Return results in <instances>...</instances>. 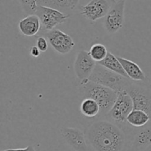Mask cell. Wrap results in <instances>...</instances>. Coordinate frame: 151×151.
Returning a JSON list of instances; mask_svg holds the SVG:
<instances>
[{
  "label": "cell",
  "mask_w": 151,
  "mask_h": 151,
  "mask_svg": "<svg viewBox=\"0 0 151 151\" xmlns=\"http://www.w3.org/2000/svg\"><path fill=\"white\" fill-rule=\"evenodd\" d=\"M85 134L87 142L94 151H123L126 143L123 130L108 119L93 122Z\"/></svg>",
  "instance_id": "6da1fadb"
},
{
  "label": "cell",
  "mask_w": 151,
  "mask_h": 151,
  "mask_svg": "<svg viewBox=\"0 0 151 151\" xmlns=\"http://www.w3.org/2000/svg\"><path fill=\"white\" fill-rule=\"evenodd\" d=\"M79 92L83 99L91 98L98 103L100 108L99 117L106 116L117 98L116 91L88 79L80 82Z\"/></svg>",
  "instance_id": "7a4b0ae2"
},
{
  "label": "cell",
  "mask_w": 151,
  "mask_h": 151,
  "mask_svg": "<svg viewBox=\"0 0 151 151\" xmlns=\"http://www.w3.org/2000/svg\"><path fill=\"white\" fill-rule=\"evenodd\" d=\"M88 80L108 87L116 93L127 91L130 85L134 82L128 78L110 71L97 63Z\"/></svg>",
  "instance_id": "3957f363"
},
{
  "label": "cell",
  "mask_w": 151,
  "mask_h": 151,
  "mask_svg": "<svg viewBox=\"0 0 151 151\" xmlns=\"http://www.w3.org/2000/svg\"><path fill=\"white\" fill-rule=\"evenodd\" d=\"M134 109L132 99L127 91L117 93V98L110 111L106 115L116 125H125L127 117Z\"/></svg>",
  "instance_id": "277c9868"
},
{
  "label": "cell",
  "mask_w": 151,
  "mask_h": 151,
  "mask_svg": "<svg viewBox=\"0 0 151 151\" xmlns=\"http://www.w3.org/2000/svg\"><path fill=\"white\" fill-rule=\"evenodd\" d=\"M125 0L114 1L104 18L103 25L109 34L116 33L123 27L125 22Z\"/></svg>",
  "instance_id": "5b68a950"
},
{
  "label": "cell",
  "mask_w": 151,
  "mask_h": 151,
  "mask_svg": "<svg viewBox=\"0 0 151 151\" xmlns=\"http://www.w3.org/2000/svg\"><path fill=\"white\" fill-rule=\"evenodd\" d=\"M127 91L132 99L134 109L145 111L151 118V90L134 81Z\"/></svg>",
  "instance_id": "8992f818"
},
{
  "label": "cell",
  "mask_w": 151,
  "mask_h": 151,
  "mask_svg": "<svg viewBox=\"0 0 151 151\" xmlns=\"http://www.w3.org/2000/svg\"><path fill=\"white\" fill-rule=\"evenodd\" d=\"M35 14L39 17L41 28L47 31V32L55 29L56 27L64 23L69 17V15L65 14L55 9L41 5H38Z\"/></svg>",
  "instance_id": "52a82bcc"
},
{
  "label": "cell",
  "mask_w": 151,
  "mask_h": 151,
  "mask_svg": "<svg viewBox=\"0 0 151 151\" xmlns=\"http://www.w3.org/2000/svg\"><path fill=\"white\" fill-rule=\"evenodd\" d=\"M114 0H91L81 6V14L88 21L94 22L106 17L113 5Z\"/></svg>",
  "instance_id": "ba28073f"
},
{
  "label": "cell",
  "mask_w": 151,
  "mask_h": 151,
  "mask_svg": "<svg viewBox=\"0 0 151 151\" xmlns=\"http://www.w3.org/2000/svg\"><path fill=\"white\" fill-rule=\"evenodd\" d=\"M46 36L52 48L60 55L68 54L75 46L72 37L60 29H54L47 32Z\"/></svg>",
  "instance_id": "9c48e42d"
},
{
  "label": "cell",
  "mask_w": 151,
  "mask_h": 151,
  "mask_svg": "<svg viewBox=\"0 0 151 151\" xmlns=\"http://www.w3.org/2000/svg\"><path fill=\"white\" fill-rule=\"evenodd\" d=\"M97 63L93 60L89 52L81 50L77 54L74 62V71L80 81L88 80L94 72Z\"/></svg>",
  "instance_id": "30bf717a"
},
{
  "label": "cell",
  "mask_w": 151,
  "mask_h": 151,
  "mask_svg": "<svg viewBox=\"0 0 151 151\" xmlns=\"http://www.w3.org/2000/svg\"><path fill=\"white\" fill-rule=\"evenodd\" d=\"M60 135L65 142L75 151H88L86 134L78 128L65 127L60 131Z\"/></svg>",
  "instance_id": "8fae6325"
},
{
  "label": "cell",
  "mask_w": 151,
  "mask_h": 151,
  "mask_svg": "<svg viewBox=\"0 0 151 151\" xmlns=\"http://www.w3.org/2000/svg\"><path fill=\"white\" fill-rule=\"evenodd\" d=\"M18 27L22 35L27 37L34 36L41 28V21L36 14L29 15L19 21Z\"/></svg>",
  "instance_id": "7c38bea8"
},
{
  "label": "cell",
  "mask_w": 151,
  "mask_h": 151,
  "mask_svg": "<svg viewBox=\"0 0 151 151\" xmlns=\"http://www.w3.org/2000/svg\"><path fill=\"white\" fill-rule=\"evenodd\" d=\"M117 58L130 80L134 82L146 81L145 74L137 63L125 58L119 57V56Z\"/></svg>",
  "instance_id": "4fadbf2b"
},
{
  "label": "cell",
  "mask_w": 151,
  "mask_h": 151,
  "mask_svg": "<svg viewBox=\"0 0 151 151\" xmlns=\"http://www.w3.org/2000/svg\"><path fill=\"white\" fill-rule=\"evenodd\" d=\"M80 0H37L38 5L50 7L69 15L78 6Z\"/></svg>",
  "instance_id": "5bb4252c"
},
{
  "label": "cell",
  "mask_w": 151,
  "mask_h": 151,
  "mask_svg": "<svg viewBox=\"0 0 151 151\" xmlns=\"http://www.w3.org/2000/svg\"><path fill=\"white\" fill-rule=\"evenodd\" d=\"M151 145V125L143 127L137 133L132 142L131 151H142Z\"/></svg>",
  "instance_id": "9a60e30c"
},
{
  "label": "cell",
  "mask_w": 151,
  "mask_h": 151,
  "mask_svg": "<svg viewBox=\"0 0 151 151\" xmlns=\"http://www.w3.org/2000/svg\"><path fill=\"white\" fill-rule=\"evenodd\" d=\"M150 119V115L145 111L133 109L127 117V123L134 128H143L148 124Z\"/></svg>",
  "instance_id": "2e32d148"
},
{
  "label": "cell",
  "mask_w": 151,
  "mask_h": 151,
  "mask_svg": "<svg viewBox=\"0 0 151 151\" xmlns=\"http://www.w3.org/2000/svg\"><path fill=\"white\" fill-rule=\"evenodd\" d=\"M97 63L102 65V66L106 67V69H109L110 71H112V72H115L116 74H119V75H122V76L125 77V78H128V75L125 73V70H124L123 67H122V64H121L118 58L116 57L114 54H112L111 52H108L107 56H106V58L104 60Z\"/></svg>",
  "instance_id": "e0dca14e"
},
{
  "label": "cell",
  "mask_w": 151,
  "mask_h": 151,
  "mask_svg": "<svg viewBox=\"0 0 151 151\" xmlns=\"http://www.w3.org/2000/svg\"><path fill=\"white\" fill-rule=\"evenodd\" d=\"M80 111L83 116L88 118L99 116L100 108L95 100L91 98H85L82 100L80 106Z\"/></svg>",
  "instance_id": "ac0fdd59"
},
{
  "label": "cell",
  "mask_w": 151,
  "mask_h": 151,
  "mask_svg": "<svg viewBox=\"0 0 151 151\" xmlns=\"http://www.w3.org/2000/svg\"><path fill=\"white\" fill-rule=\"evenodd\" d=\"M108 51L106 46L100 43L93 44L89 50V54L96 63H100L107 56Z\"/></svg>",
  "instance_id": "d6986e66"
},
{
  "label": "cell",
  "mask_w": 151,
  "mask_h": 151,
  "mask_svg": "<svg viewBox=\"0 0 151 151\" xmlns=\"http://www.w3.org/2000/svg\"><path fill=\"white\" fill-rule=\"evenodd\" d=\"M18 1L27 16L35 14L38 7L37 0H18Z\"/></svg>",
  "instance_id": "ffe728a7"
},
{
  "label": "cell",
  "mask_w": 151,
  "mask_h": 151,
  "mask_svg": "<svg viewBox=\"0 0 151 151\" xmlns=\"http://www.w3.org/2000/svg\"><path fill=\"white\" fill-rule=\"evenodd\" d=\"M48 41L44 37H38L36 41V47L39 49V50L42 52H44L48 49Z\"/></svg>",
  "instance_id": "44dd1931"
},
{
  "label": "cell",
  "mask_w": 151,
  "mask_h": 151,
  "mask_svg": "<svg viewBox=\"0 0 151 151\" xmlns=\"http://www.w3.org/2000/svg\"><path fill=\"white\" fill-rule=\"evenodd\" d=\"M41 51L36 46H32L29 49V54L33 58H38L40 55Z\"/></svg>",
  "instance_id": "7402d4cb"
},
{
  "label": "cell",
  "mask_w": 151,
  "mask_h": 151,
  "mask_svg": "<svg viewBox=\"0 0 151 151\" xmlns=\"http://www.w3.org/2000/svg\"><path fill=\"white\" fill-rule=\"evenodd\" d=\"M1 151H36L35 149L34 148L33 146L29 145L27 147H24V148H9L5 149V150H2Z\"/></svg>",
  "instance_id": "603a6c76"
},
{
  "label": "cell",
  "mask_w": 151,
  "mask_h": 151,
  "mask_svg": "<svg viewBox=\"0 0 151 151\" xmlns=\"http://www.w3.org/2000/svg\"><path fill=\"white\" fill-rule=\"evenodd\" d=\"M125 1H126V0H125Z\"/></svg>",
  "instance_id": "cb8c5ba5"
}]
</instances>
